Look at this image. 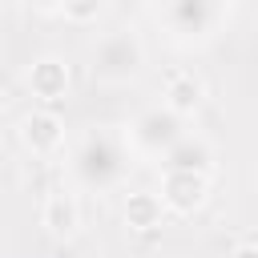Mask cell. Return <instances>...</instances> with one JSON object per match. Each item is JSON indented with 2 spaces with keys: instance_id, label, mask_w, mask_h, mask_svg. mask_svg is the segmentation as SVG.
I'll return each mask as SVG.
<instances>
[{
  "instance_id": "1",
  "label": "cell",
  "mask_w": 258,
  "mask_h": 258,
  "mask_svg": "<svg viewBox=\"0 0 258 258\" xmlns=\"http://www.w3.org/2000/svg\"><path fill=\"white\" fill-rule=\"evenodd\" d=\"M129 157H133V149H129V141H125V133L89 129V133L77 141V149H73V157H69V169H73V177H77L81 189L105 194V189H117V185L125 181Z\"/></svg>"
},
{
  "instance_id": "2",
  "label": "cell",
  "mask_w": 258,
  "mask_h": 258,
  "mask_svg": "<svg viewBox=\"0 0 258 258\" xmlns=\"http://www.w3.org/2000/svg\"><path fill=\"white\" fill-rule=\"evenodd\" d=\"M145 64V48L141 40L129 32V28H117V32H105L97 44H93V77L105 81V85H121V81H133Z\"/></svg>"
},
{
  "instance_id": "3",
  "label": "cell",
  "mask_w": 258,
  "mask_h": 258,
  "mask_svg": "<svg viewBox=\"0 0 258 258\" xmlns=\"http://www.w3.org/2000/svg\"><path fill=\"white\" fill-rule=\"evenodd\" d=\"M185 125H181V113H173L169 105H153V109H141L129 129H125V141L133 153L141 157H165L177 141H181Z\"/></svg>"
},
{
  "instance_id": "4",
  "label": "cell",
  "mask_w": 258,
  "mask_h": 258,
  "mask_svg": "<svg viewBox=\"0 0 258 258\" xmlns=\"http://www.w3.org/2000/svg\"><path fill=\"white\" fill-rule=\"evenodd\" d=\"M226 20V0H161V24L181 44H198Z\"/></svg>"
},
{
  "instance_id": "5",
  "label": "cell",
  "mask_w": 258,
  "mask_h": 258,
  "mask_svg": "<svg viewBox=\"0 0 258 258\" xmlns=\"http://www.w3.org/2000/svg\"><path fill=\"white\" fill-rule=\"evenodd\" d=\"M210 177L206 173H189V169H165L161 173V206L173 214H194L206 202Z\"/></svg>"
},
{
  "instance_id": "6",
  "label": "cell",
  "mask_w": 258,
  "mask_h": 258,
  "mask_svg": "<svg viewBox=\"0 0 258 258\" xmlns=\"http://www.w3.org/2000/svg\"><path fill=\"white\" fill-rule=\"evenodd\" d=\"M161 165L165 169H189V173H214V149H210V141L206 137H198V133H181V141L161 157Z\"/></svg>"
},
{
  "instance_id": "7",
  "label": "cell",
  "mask_w": 258,
  "mask_h": 258,
  "mask_svg": "<svg viewBox=\"0 0 258 258\" xmlns=\"http://www.w3.org/2000/svg\"><path fill=\"white\" fill-rule=\"evenodd\" d=\"M20 133H24V145H28L32 153H52V149H60V141H64V125H60V117L48 113V109L28 113Z\"/></svg>"
},
{
  "instance_id": "8",
  "label": "cell",
  "mask_w": 258,
  "mask_h": 258,
  "mask_svg": "<svg viewBox=\"0 0 258 258\" xmlns=\"http://www.w3.org/2000/svg\"><path fill=\"white\" fill-rule=\"evenodd\" d=\"M28 85H32V93H36V97L56 101V97H64V89H69V69H64L60 60L44 56V60H36V64H32Z\"/></svg>"
},
{
  "instance_id": "9",
  "label": "cell",
  "mask_w": 258,
  "mask_h": 258,
  "mask_svg": "<svg viewBox=\"0 0 258 258\" xmlns=\"http://www.w3.org/2000/svg\"><path fill=\"white\" fill-rule=\"evenodd\" d=\"M165 105H169L173 113L198 109V105H202V81H198L194 73H173V77L165 81Z\"/></svg>"
},
{
  "instance_id": "10",
  "label": "cell",
  "mask_w": 258,
  "mask_h": 258,
  "mask_svg": "<svg viewBox=\"0 0 258 258\" xmlns=\"http://www.w3.org/2000/svg\"><path fill=\"white\" fill-rule=\"evenodd\" d=\"M77 222H81V214H77V202H73L69 194H52V198L44 202V226H48L56 238H69V234L77 230Z\"/></svg>"
},
{
  "instance_id": "11",
  "label": "cell",
  "mask_w": 258,
  "mask_h": 258,
  "mask_svg": "<svg viewBox=\"0 0 258 258\" xmlns=\"http://www.w3.org/2000/svg\"><path fill=\"white\" fill-rule=\"evenodd\" d=\"M125 222L133 230H149L161 222V198L157 194H129L125 202Z\"/></svg>"
},
{
  "instance_id": "12",
  "label": "cell",
  "mask_w": 258,
  "mask_h": 258,
  "mask_svg": "<svg viewBox=\"0 0 258 258\" xmlns=\"http://www.w3.org/2000/svg\"><path fill=\"white\" fill-rule=\"evenodd\" d=\"M60 8H64V16H73V20H93L97 8H101V0H60Z\"/></svg>"
},
{
  "instance_id": "13",
  "label": "cell",
  "mask_w": 258,
  "mask_h": 258,
  "mask_svg": "<svg viewBox=\"0 0 258 258\" xmlns=\"http://www.w3.org/2000/svg\"><path fill=\"white\" fill-rule=\"evenodd\" d=\"M230 258H258V246H238L230 250Z\"/></svg>"
},
{
  "instance_id": "14",
  "label": "cell",
  "mask_w": 258,
  "mask_h": 258,
  "mask_svg": "<svg viewBox=\"0 0 258 258\" xmlns=\"http://www.w3.org/2000/svg\"><path fill=\"white\" fill-rule=\"evenodd\" d=\"M24 4H32V8H60V0H24Z\"/></svg>"
}]
</instances>
